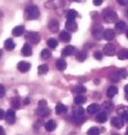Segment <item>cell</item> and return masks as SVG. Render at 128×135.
<instances>
[{"label": "cell", "mask_w": 128, "mask_h": 135, "mask_svg": "<svg viewBox=\"0 0 128 135\" xmlns=\"http://www.w3.org/2000/svg\"><path fill=\"white\" fill-rule=\"evenodd\" d=\"M118 114L123 118L124 120H128V107L122 106L118 109Z\"/></svg>", "instance_id": "obj_11"}, {"label": "cell", "mask_w": 128, "mask_h": 135, "mask_svg": "<svg viewBox=\"0 0 128 135\" xmlns=\"http://www.w3.org/2000/svg\"><path fill=\"white\" fill-rule=\"evenodd\" d=\"M74 1H80V0H74Z\"/></svg>", "instance_id": "obj_52"}, {"label": "cell", "mask_w": 128, "mask_h": 135, "mask_svg": "<svg viewBox=\"0 0 128 135\" xmlns=\"http://www.w3.org/2000/svg\"><path fill=\"white\" fill-rule=\"evenodd\" d=\"M117 49H116V46L115 45H112V44H106L104 47H103V52H104V54L105 55H107V56H113L115 54H116V52H117Z\"/></svg>", "instance_id": "obj_5"}, {"label": "cell", "mask_w": 128, "mask_h": 135, "mask_svg": "<svg viewBox=\"0 0 128 135\" xmlns=\"http://www.w3.org/2000/svg\"><path fill=\"white\" fill-rule=\"evenodd\" d=\"M100 108H99V105L98 104H91V105H89V107H88V112L90 113V114H95V113H97V111L99 110Z\"/></svg>", "instance_id": "obj_23"}, {"label": "cell", "mask_w": 128, "mask_h": 135, "mask_svg": "<svg viewBox=\"0 0 128 135\" xmlns=\"http://www.w3.org/2000/svg\"><path fill=\"white\" fill-rule=\"evenodd\" d=\"M97 122L98 123H105L106 122V119H107V117H106V113L105 112H100V113H98L97 114Z\"/></svg>", "instance_id": "obj_29"}, {"label": "cell", "mask_w": 128, "mask_h": 135, "mask_svg": "<svg viewBox=\"0 0 128 135\" xmlns=\"http://www.w3.org/2000/svg\"><path fill=\"white\" fill-rule=\"evenodd\" d=\"M51 56V52L50 50H47V49H44V50H42L41 52V57L43 58V59H47Z\"/></svg>", "instance_id": "obj_36"}, {"label": "cell", "mask_w": 128, "mask_h": 135, "mask_svg": "<svg viewBox=\"0 0 128 135\" xmlns=\"http://www.w3.org/2000/svg\"><path fill=\"white\" fill-rule=\"evenodd\" d=\"M126 16H127V17H128V9H127V11H126Z\"/></svg>", "instance_id": "obj_51"}, {"label": "cell", "mask_w": 128, "mask_h": 135, "mask_svg": "<svg viewBox=\"0 0 128 135\" xmlns=\"http://www.w3.org/2000/svg\"><path fill=\"white\" fill-rule=\"evenodd\" d=\"M86 57H88V54H86L85 51H78V52L76 53V59H77L78 61H80V62L84 61V60L86 59Z\"/></svg>", "instance_id": "obj_24"}, {"label": "cell", "mask_w": 128, "mask_h": 135, "mask_svg": "<svg viewBox=\"0 0 128 135\" xmlns=\"http://www.w3.org/2000/svg\"><path fill=\"white\" fill-rule=\"evenodd\" d=\"M12 106L15 109H19L20 108V106H21V100H20L19 97H16V98H13L12 99Z\"/></svg>", "instance_id": "obj_31"}, {"label": "cell", "mask_w": 128, "mask_h": 135, "mask_svg": "<svg viewBox=\"0 0 128 135\" xmlns=\"http://www.w3.org/2000/svg\"><path fill=\"white\" fill-rule=\"evenodd\" d=\"M66 28L68 31L74 32L77 30V23L75 22V20H68L66 22Z\"/></svg>", "instance_id": "obj_8"}, {"label": "cell", "mask_w": 128, "mask_h": 135, "mask_svg": "<svg viewBox=\"0 0 128 135\" xmlns=\"http://www.w3.org/2000/svg\"><path fill=\"white\" fill-rule=\"evenodd\" d=\"M86 101V98L85 97H83L82 95H78V96H76L75 97V99H74V103L76 104V105H82L83 103H85Z\"/></svg>", "instance_id": "obj_28"}, {"label": "cell", "mask_w": 128, "mask_h": 135, "mask_svg": "<svg viewBox=\"0 0 128 135\" xmlns=\"http://www.w3.org/2000/svg\"><path fill=\"white\" fill-rule=\"evenodd\" d=\"M38 106H41V107H44V106H47V102L45 101V100H41V101L39 102V104H38Z\"/></svg>", "instance_id": "obj_40"}, {"label": "cell", "mask_w": 128, "mask_h": 135, "mask_svg": "<svg viewBox=\"0 0 128 135\" xmlns=\"http://www.w3.org/2000/svg\"><path fill=\"white\" fill-rule=\"evenodd\" d=\"M48 71H49V68L47 65H41V66H39V68H38V73H39L40 75H44V74H46Z\"/></svg>", "instance_id": "obj_32"}, {"label": "cell", "mask_w": 128, "mask_h": 135, "mask_svg": "<svg viewBox=\"0 0 128 135\" xmlns=\"http://www.w3.org/2000/svg\"><path fill=\"white\" fill-rule=\"evenodd\" d=\"M56 68L60 70V71H64L67 68V62L64 58H58L56 60Z\"/></svg>", "instance_id": "obj_21"}, {"label": "cell", "mask_w": 128, "mask_h": 135, "mask_svg": "<svg viewBox=\"0 0 128 135\" xmlns=\"http://www.w3.org/2000/svg\"><path fill=\"white\" fill-rule=\"evenodd\" d=\"M103 107L106 108V109H109V108L112 107V104L108 103V102H105V103H103Z\"/></svg>", "instance_id": "obj_42"}, {"label": "cell", "mask_w": 128, "mask_h": 135, "mask_svg": "<svg viewBox=\"0 0 128 135\" xmlns=\"http://www.w3.org/2000/svg\"><path fill=\"white\" fill-rule=\"evenodd\" d=\"M117 2H118L120 5H122V6H125V5L128 4V0H117Z\"/></svg>", "instance_id": "obj_39"}, {"label": "cell", "mask_w": 128, "mask_h": 135, "mask_svg": "<svg viewBox=\"0 0 128 135\" xmlns=\"http://www.w3.org/2000/svg\"><path fill=\"white\" fill-rule=\"evenodd\" d=\"M126 36H127V38H128V30L126 31Z\"/></svg>", "instance_id": "obj_50"}, {"label": "cell", "mask_w": 128, "mask_h": 135, "mask_svg": "<svg viewBox=\"0 0 128 135\" xmlns=\"http://www.w3.org/2000/svg\"><path fill=\"white\" fill-rule=\"evenodd\" d=\"M22 54L24 55V56H30L32 54V50H31V47H30V45L29 44H24V46H23V48H22Z\"/></svg>", "instance_id": "obj_18"}, {"label": "cell", "mask_w": 128, "mask_h": 135, "mask_svg": "<svg viewBox=\"0 0 128 135\" xmlns=\"http://www.w3.org/2000/svg\"><path fill=\"white\" fill-rule=\"evenodd\" d=\"M116 29H117L119 32L124 31V30L126 29V24H125V22H124V21H119V22H117V24H116Z\"/></svg>", "instance_id": "obj_27"}, {"label": "cell", "mask_w": 128, "mask_h": 135, "mask_svg": "<svg viewBox=\"0 0 128 135\" xmlns=\"http://www.w3.org/2000/svg\"><path fill=\"white\" fill-rule=\"evenodd\" d=\"M2 56V50H0V57Z\"/></svg>", "instance_id": "obj_49"}, {"label": "cell", "mask_w": 128, "mask_h": 135, "mask_svg": "<svg viewBox=\"0 0 128 135\" xmlns=\"http://www.w3.org/2000/svg\"><path fill=\"white\" fill-rule=\"evenodd\" d=\"M48 27L52 32H57L58 29H60V23H58V21H56V20H51V21L49 22Z\"/></svg>", "instance_id": "obj_12"}, {"label": "cell", "mask_w": 128, "mask_h": 135, "mask_svg": "<svg viewBox=\"0 0 128 135\" xmlns=\"http://www.w3.org/2000/svg\"><path fill=\"white\" fill-rule=\"evenodd\" d=\"M55 111H56L57 114H63L65 112H67V107L65 106L64 104L58 103V104L56 105V107H55Z\"/></svg>", "instance_id": "obj_25"}, {"label": "cell", "mask_w": 128, "mask_h": 135, "mask_svg": "<svg viewBox=\"0 0 128 135\" xmlns=\"http://www.w3.org/2000/svg\"><path fill=\"white\" fill-rule=\"evenodd\" d=\"M26 40L28 42L32 43V44H38L40 42V40H41V36L35 31H28L26 33Z\"/></svg>", "instance_id": "obj_3"}, {"label": "cell", "mask_w": 128, "mask_h": 135, "mask_svg": "<svg viewBox=\"0 0 128 135\" xmlns=\"http://www.w3.org/2000/svg\"><path fill=\"white\" fill-rule=\"evenodd\" d=\"M60 40L62 42H65V43L70 42V40H71V33H69V31H62L60 33Z\"/></svg>", "instance_id": "obj_20"}, {"label": "cell", "mask_w": 128, "mask_h": 135, "mask_svg": "<svg viewBox=\"0 0 128 135\" xmlns=\"http://www.w3.org/2000/svg\"><path fill=\"white\" fill-rule=\"evenodd\" d=\"M102 2H103V0H93V3H94V5H96V6H99V5H101V4H102Z\"/></svg>", "instance_id": "obj_41"}, {"label": "cell", "mask_w": 128, "mask_h": 135, "mask_svg": "<svg viewBox=\"0 0 128 135\" xmlns=\"http://www.w3.org/2000/svg\"><path fill=\"white\" fill-rule=\"evenodd\" d=\"M118 58L120 60H126V59H128V50L123 49V50L120 51L118 53Z\"/></svg>", "instance_id": "obj_26"}, {"label": "cell", "mask_w": 128, "mask_h": 135, "mask_svg": "<svg viewBox=\"0 0 128 135\" xmlns=\"http://www.w3.org/2000/svg\"><path fill=\"white\" fill-rule=\"evenodd\" d=\"M18 70L21 72V73H26V72H28L29 70H30V64L29 62H27V61H20L19 64H18Z\"/></svg>", "instance_id": "obj_9"}, {"label": "cell", "mask_w": 128, "mask_h": 135, "mask_svg": "<svg viewBox=\"0 0 128 135\" xmlns=\"http://www.w3.org/2000/svg\"><path fill=\"white\" fill-rule=\"evenodd\" d=\"M125 135H128V128H127V130H126V132H125Z\"/></svg>", "instance_id": "obj_48"}, {"label": "cell", "mask_w": 128, "mask_h": 135, "mask_svg": "<svg viewBox=\"0 0 128 135\" xmlns=\"http://www.w3.org/2000/svg\"><path fill=\"white\" fill-rule=\"evenodd\" d=\"M74 91L77 93L78 95H81V94H83V93L86 91V88L83 85H77V86L74 87Z\"/></svg>", "instance_id": "obj_34"}, {"label": "cell", "mask_w": 128, "mask_h": 135, "mask_svg": "<svg viewBox=\"0 0 128 135\" xmlns=\"http://www.w3.org/2000/svg\"><path fill=\"white\" fill-rule=\"evenodd\" d=\"M40 16V11L35 5H28L25 9V17L28 20H35Z\"/></svg>", "instance_id": "obj_1"}, {"label": "cell", "mask_w": 128, "mask_h": 135, "mask_svg": "<svg viewBox=\"0 0 128 135\" xmlns=\"http://www.w3.org/2000/svg\"><path fill=\"white\" fill-rule=\"evenodd\" d=\"M103 32H104V29L101 25H96L94 26L93 30H92V33H93V36L97 38V40H101L103 37Z\"/></svg>", "instance_id": "obj_4"}, {"label": "cell", "mask_w": 128, "mask_h": 135, "mask_svg": "<svg viewBox=\"0 0 128 135\" xmlns=\"http://www.w3.org/2000/svg\"><path fill=\"white\" fill-rule=\"evenodd\" d=\"M0 135H5V132H4V129L0 126Z\"/></svg>", "instance_id": "obj_45"}, {"label": "cell", "mask_w": 128, "mask_h": 135, "mask_svg": "<svg viewBox=\"0 0 128 135\" xmlns=\"http://www.w3.org/2000/svg\"><path fill=\"white\" fill-rule=\"evenodd\" d=\"M112 125L117 129H122V127L124 126V119L121 117H116L112 119Z\"/></svg>", "instance_id": "obj_7"}, {"label": "cell", "mask_w": 128, "mask_h": 135, "mask_svg": "<svg viewBox=\"0 0 128 135\" xmlns=\"http://www.w3.org/2000/svg\"><path fill=\"white\" fill-rule=\"evenodd\" d=\"M94 57H95L96 59H98V60H101V59H102V57H103V55H102V53H101V52L96 51V52H94Z\"/></svg>", "instance_id": "obj_37"}, {"label": "cell", "mask_w": 128, "mask_h": 135, "mask_svg": "<svg viewBox=\"0 0 128 135\" xmlns=\"http://www.w3.org/2000/svg\"><path fill=\"white\" fill-rule=\"evenodd\" d=\"M115 35H116V33H115V31L112 29H106L103 32V37L106 41H112L115 38Z\"/></svg>", "instance_id": "obj_14"}, {"label": "cell", "mask_w": 128, "mask_h": 135, "mask_svg": "<svg viewBox=\"0 0 128 135\" xmlns=\"http://www.w3.org/2000/svg\"><path fill=\"white\" fill-rule=\"evenodd\" d=\"M4 95H5V87L2 84H0V98L4 97Z\"/></svg>", "instance_id": "obj_38"}, {"label": "cell", "mask_w": 128, "mask_h": 135, "mask_svg": "<svg viewBox=\"0 0 128 135\" xmlns=\"http://www.w3.org/2000/svg\"><path fill=\"white\" fill-rule=\"evenodd\" d=\"M117 94H118V87L115 86V85L109 86L108 89H107V91H106V96H107L108 98H113Z\"/></svg>", "instance_id": "obj_16"}, {"label": "cell", "mask_w": 128, "mask_h": 135, "mask_svg": "<svg viewBox=\"0 0 128 135\" xmlns=\"http://www.w3.org/2000/svg\"><path fill=\"white\" fill-rule=\"evenodd\" d=\"M29 103H30V100H29V98H25V99H24V104H25V105H28Z\"/></svg>", "instance_id": "obj_44"}, {"label": "cell", "mask_w": 128, "mask_h": 135, "mask_svg": "<svg viewBox=\"0 0 128 135\" xmlns=\"http://www.w3.org/2000/svg\"><path fill=\"white\" fill-rule=\"evenodd\" d=\"M47 44H48L49 48H51V49H54V48H56L58 46V42L55 38H49Z\"/></svg>", "instance_id": "obj_33"}, {"label": "cell", "mask_w": 128, "mask_h": 135, "mask_svg": "<svg viewBox=\"0 0 128 135\" xmlns=\"http://www.w3.org/2000/svg\"><path fill=\"white\" fill-rule=\"evenodd\" d=\"M74 52H75V47H74V46H67L64 50L62 51V54H63L64 56H70V55H72Z\"/></svg>", "instance_id": "obj_19"}, {"label": "cell", "mask_w": 128, "mask_h": 135, "mask_svg": "<svg viewBox=\"0 0 128 135\" xmlns=\"http://www.w3.org/2000/svg\"><path fill=\"white\" fill-rule=\"evenodd\" d=\"M100 131L97 127H92L88 130V135H99Z\"/></svg>", "instance_id": "obj_35"}, {"label": "cell", "mask_w": 128, "mask_h": 135, "mask_svg": "<svg viewBox=\"0 0 128 135\" xmlns=\"http://www.w3.org/2000/svg\"><path fill=\"white\" fill-rule=\"evenodd\" d=\"M102 15H103L104 21L107 22V23H113V22H116V21L118 20V15H117V13H116L113 9H112L111 7L105 8V9L103 11Z\"/></svg>", "instance_id": "obj_2"}, {"label": "cell", "mask_w": 128, "mask_h": 135, "mask_svg": "<svg viewBox=\"0 0 128 135\" xmlns=\"http://www.w3.org/2000/svg\"><path fill=\"white\" fill-rule=\"evenodd\" d=\"M124 89H125V91H126V93H128V84H127V85H125Z\"/></svg>", "instance_id": "obj_46"}, {"label": "cell", "mask_w": 128, "mask_h": 135, "mask_svg": "<svg viewBox=\"0 0 128 135\" xmlns=\"http://www.w3.org/2000/svg\"><path fill=\"white\" fill-rule=\"evenodd\" d=\"M56 128V123L54 122V120H48L46 124H45V129L49 131V132H52L54 129Z\"/></svg>", "instance_id": "obj_22"}, {"label": "cell", "mask_w": 128, "mask_h": 135, "mask_svg": "<svg viewBox=\"0 0 128 135\" xmlns=\"http://www.w3.org/2000/svg\"><path fill=\"white\" fill-rule=\"evenodd\" d=\"M4 118L8 124H14L16 122V113H15V111L13 109H8L6 111V113H5Z\"/></svg>", "instance_id": "obj_6"}, {"label": "cell", "mask_w": 128, "mask_h": 135, "mask_svg": "<svg viewBox=\"0 0 128 135\" xmlns=\"http://www.w3.org/2000/svg\"><path fill=\"white\" fill-rule=\"evenodd\" d=\"M35 113L39 115V117H46L50 113V109H49L47 106H44V107H41V106H38V109L35 111Z\"/></svg>", "instance_id": "obj_10"}, {"label": "cell", "mask_w": 128, "mask_h": 135, "mask_svg": "<svg viewBox=\"0 0 128 135\" xmlns=\"http://www.w3.org/2000/svg\"><path fill=\"white\" fill-rule=\"evenodd\" d=\"M73 113H74V118H77V119H80V118H82L83 117V113H84V109L81 107V106H78V107H76L75 109H74V111H73Z\"/></svg>", "instance_id": "obj_15"}, {"label": "cell", "mask_w": 128, "mask_h": 135, "mask_svg": "<svg viewBox=\"0 0 128 135\" xmlns=\"http://www.w3.org/2000/svg\"><path fill=\"white\" fill-rule=\"evenodd\" d=\"M125 99L128 101V93H126V95H125Z\"/></svg>", "instance_id": "obj_47"}, {"label": "cell", "mask_w": 128, "mask_h": 135, "mask_svg": "<svg viewBox=\"0 0 128 135\" xmlns=\"http://www.w3.org/2000/svg\"><path fill=\"white\" fill-rule=\"evenodd\" d=\"M4 117H5V113H4V111H3L2 109H0V119L4 118Z\"/></svg>", "instance_id": "obj_43"}, {"label": "cell", "mask_w": 128, "mask_h": 135, "mask_svg": "<svg viewBox=\"0 0 128 135\" xmlns=\"http://www.w3.org/2000/svg\"><path fill=\"white\" fill-rule=\"evenodd\" d=\"M77 16H78V14H77V12L75 9H70L67 13V19L68 20H75Z\"/></svg>", "instance_id": "obj_30"}, {"label": "cell", "mask_w": 128, "mask_h": 135, "mask_svg": "<svg viewBox=\"0 0 128 135\" xmlns=\"http://www.w3.org/2000/svg\"><path fill=\"white\" fill-rule=\"evenodd\" d=\"M24 31H25L24 26H23V25H19V26H16V27L13 29L12 33H13L14 36H21L22 34L24 33Z\"/></svg>", "instance_id": "obj_13"}, {"label": "cell", "mask_w": 128, "mask_h": 135, "mask_svg": "<svg viewBox=\"0 0 128 135\" xmlns=\"http://www.w3.org/2000/svg\"><path fill=\"white\" fill-rule=\"evenodd\" d=\"M15 47H16V45H15V43H14V41H13L12 38H7V40L4 42V48H5L6 50L12 51L15 49Z\"/></svg>", "instance_id": "obj_17"}, {"label": "cell", "mask_w": 128, "mask_h": 135, "mask_svg": "<svg viewBox=\"0 0 128 135\" xmlns=\"http://www.w3.org/2000/svg\"><path fill=\"white\" fill-rule=\"evenodd\" d=\"M112 135H119V134H112Z\"/></svg>", "instance_id": "obj_53"}]
</instances>
